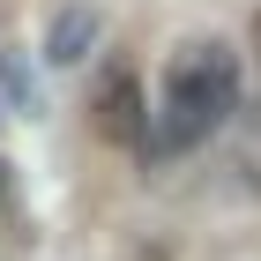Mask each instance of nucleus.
Here are the masks:
<instances>
[{
    "label": "nucleus",
    "instance_id": "obj_4",
    "mask_svg": "<svg viewBox=\"0 0 261 261\" xmlns=\"http://www.w3.org/2000/svg\"><path fill=\"white\" fill-rule=\"evenodd\" d=\"M254 53H261V15H254Z\"/></svg>",
    "mask_w": 261,
    "mask_h": 261
},
{
    "label": "nucleus",
    "instance_id": "obj_1",
    "mask_svg": "<svg viewBox=\"0 0 261 261\" xmlns=\"http://www.w3.org/2000/svg\"><path fill=\"white\" fill-rule=\"evenodd\" d=\"M239 90H246V67H239V45L224 38H194L164 60V90H157V149L179 157V149H201L231 112H239Z\"/></svg>",
    "mask_w": 261,
    "mask_h": 261
},
{
    "label": "nucleus",
    "instance_id": "obj_3",
    "mask_svg": "<svg viewBox=\"0 0 261 261\" xmlns=\"http://www.w3.org/2000/svg\"><path fill=\"white\" fill-rule=\"evenodd\" d=\"M90 127H97L105 142H142V90H135L127 67L97 82V97H90Z\"/></svg>",
    "mask_w": 261,
    "mask_h": 261
},
{
    "label": "nucleus",
    "instance_id": "obj_2",
    "mask_svg": "<svg viewBox=\"0 0 261 261\" xmlns=\"http://www.w3.org/2000/svg\"><path fill=\"white\" fill-rule=\"evenodd\" d=\"M97 45H105V8L97 0L53 8V22H45V67H82Z\"/></svg>",
    "mask_w": 261,
    "mask_h": 261
}]
</instances>
